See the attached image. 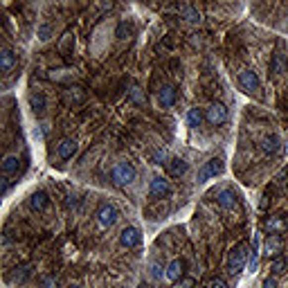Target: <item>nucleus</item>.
<instances>
[{
  "label": "nucleus",
  "instance_id": "nucleus-1",
  "mask_svg": "<svg viewBox=\"0 0 288 288\" xmlns=\"http://www.w3.org/2000/svg\"><path fill=\"white\" fill-rule=\"evenodd\" d=\"M135 178H137V169L126 160L117 162V165L113 167V171H111V180H113V185H115V187H126V185H131Z\"/></svg>",
  "mask_w": 288,
  "mask_h": 288
},
{
  "label": "nucleus",
  "instance_id": "nucleus-2",
  "mask_svg": "<svg viewBox=\"0 0 288 288\" xmlns=\"http://www.w3.org/2000/svg\"><path fill=\"white\" fill-rule=\"evenodd\" d=\"M248 264V243H239L230 250L228 257V273L230 275H239Z\"/></svg>",
  "mask_w": 288,
  "mask_h": 288
},
{
  "label": "nucleus",
  "instance_id": "nucleus-3",
  "mask_svg": "<svg viewBox=\"0 0 288 288\" xmlns=\"http://www.w3.org/2000/svg\"><path fill=\"white\" fill-rule=\"evenodd\" d=\"M239 83H241V88L245 90L248 95H254V97H259L261 95V81H259L257 72L254 70H241L239 72Z\"/></svg>",
  "mask_w": 288,
  "mask_h": 288
},
{
  "label": "nucleus",
  "instance_id": "nucleus-4",
  "mask_svg": "<svg viewBox=\"0 0 288 288\" xmlns=\"http://www.w3.org/2000/svg\"><path fill=\"white\" fill-rule=\"evenodd\" d=\"M223 169H225V165H223V160H221V158H210L205 165L200 167V171H198V182H207L210 178L221 176V173H223Z\"/></svg>",
  "mask_w": 288,
  "mask_h": 288
},
{
  "label": "nucleus",
  "instance_id": "nucleus-5",
  "mask_svg": "<svg viewBox=\"0 0 288 288\" xmlns=\"http://www.w3.org/2000/svg\"><path fill=\"white\" fill-rule=\"evenodd\" d=\"M205 119L212 124V126H221V124L228 122V108L219 102L210 104V106L205 108Z\"/></svg>",
  "mask_w": 288,
  "mask_h": 288
},
{
  "label": "nucleus",
  "instance_id": "nucleus-6",
  "mask_svg": "<svg viewBox=\"0 0 288 288\" xmlns=\"http://www.w3.org/2000/svg\"><path fill=\"white\" fill-rule=\"evenodd\" d=\"M282 250H284V239L282 234H268L264 239V254L268 259H277L282 257Z\"/></svg>",
  "mask_w": 288,
  "mask_h": 288
},
{
  "label": "nucleus",
  "instance_id": "nucleus-7",
  "mask_svg": "<svg viewBox=\"0 0 288 288\" xmlns=\"http://www.w3.org/2000/svg\"><path fill=\"white\" fill-rule=\"evenodd\" d=\"M119 219V212L115 210L113 205H102L97 212V223L102 225V228H113V225L117 223Z\"/></svg>",
  "mask_w": 288,
  "mask_h": 288
},
{
  "label": "nucleus",
  "instance_id": "nucleus-8",
  "mask_svg": "<svg viewBox=\"0 0 288 288\" xmlns=\"http://www.w3.org/2000/svg\"><path fill=\"white\" fill-rule=\"evenodd\" d=\"M142 241V234H140V230L133 228V225H128V228H124L122 232H119V243L124 245V248H137Z\"/></svg>",
  "mask_w": 288,
  "mask_h": 288
},
{
  "label": "nucleus",
  "instance_id": "nucleus-9",
  "mask_svg": "<svg viewBox=\"0 0 288 288\" xmlns=\"http://www.w3.org/2000/svg\"><path fill=\"white\" fill-rule=\"evenodd\" d=\"M216 203H219V207H223V210H234V207L239 205V196H236L234 189L225 187V189H221L219 194H216Z\"/></svg>",
  "mask_w": 288,
  "mask_h": 288
},
{
  "label": "nucleus",
  "instance_id": "nucleus-10",
  "mask_svg": "<svg viewBox=\"0 0 288 288\" xmlns=\"http://www.w3.org/2000/svg\"><path fill=\"white\" fill-rule=\"evenodd\" d=\"M169 191H171V185L167 178L156 176L151 180V187H149V196L151 198H165V196H169Z\"/></svg>",
  "mask_w": 288,
  "mask_h": 288
},
{
  "label": "nucleus",
  "instance_id": "nucleus-11",
  "mask_svg": "<svg viewBox=\"0 0 288 288\" xmlns=\"http://www.w3.org/2000/svg\"><path fill=\"white\" fill-rule=\"evenodd\" d=\"M165 277L173 284H176L178 279H182L185 277V261H182V259H173V261H169L167 268H165Z\"/></svg>",
  "mask_w": 288,
  "mask_h": 288
},
{
  "label": "nucleus",
  "instance_id": "nucleus-12",
  "mask_svg": "<svg viewBox=\"0 0 288 288\" xmlns=\"http://www.w3.org/2000/svg\"><path fill=\"white\" fill-rule=\"evenodd\" d=\"M77 149H79L77 140H72V137H65V140L59 142V147H57V156H59L61 160H70V158L77 153Z\"/></svg>",
  "mask_w": 288,
  "mask_h": 288
},
{
  "label": "nucleus",
  "instance_id": "nucleus-13",
  "mask_svg": "<svg viewBox=\"0 0 288 288\" xmlns=\"http://www.w3.org/2000/svg\"><path fill=\"white\" fill-rule=\"evenodd\" d=\"M27 102H30V108L32 113H34L36 117H41L45 113V108H48V102H45V95L39 93V90H32L30 97H27Z\"/></svg>",
  "mask_w": 288,
  "mask_h": 288
},
{
  "label": "nucleus",
  "instance_id": "nucleus-14",
  "mask_svg": "<svg viewBox=\"0 0 288 288\" xmlns=\"http://www.w3.org/2000/svg\"><path fill=\"white\" fill-rule=\"evenodd\" d=\"M264 228L268 230V234H282V232H286L288 223L284 221V216L275 214V216H268V219L264 221Z\"/></svg>",
  "mask_w": 288,
  "mask_h": 288
},
{
  "label": "nucleus",
  "instance_id": "nucleus-15",
  "mask_svg": "<svg viewBox=\"0 0 288 288\" xmlns=\"http://www.w3.org/2000/svg\"><path fill=\"white\" fill-rule=\"evenodd\" d=\"M187 169H189V165H187L185 158H171V160L167 162V171H169V176H173V178L185 176Z\"/></svg>",
  "mask_w": 288,
  "mask_h": 288
},
{
  "label": "nucleus",
  "instance_id": "nucleus-16",
  "mask_svg": "<svg viewBox=\"0 0 288 288\" xmlns=\"http://www.w3.org/2000/svg\"><path fill=\"white\" fill-rule=\"evenodd\" d=\"M288 68V57L282 52V50H277V52L273 54V61H270V72L275 74V77H279V74H284Z\"/></svg>",
  "mask_w": 288,
  "mask_h": 288
},
{
  "label": "nucleus",
  "instance_id": "nucleus-17",
  "mask_svg": "<svg viewBox=\"0 0 288 288\" xmlns=\"http://www.w3.org/2000/svg\"><path fill=\"white\" fill-rule=\"evenodd\" d=\"M158 99H160L162 108H171L176 104V88L173 86H162L160 93H158Z\"/></svg>",
  "mask_w": 288,
  "mask_h": 288
},
{
  "label": "nucleus",
  "instance_id": "nucleus-18",
  "mask_svg": "<svg viewBox=\"0 0 288 288\" xmlns=\"http://www.w3.org/2000/svg\"><path fill=\"white\" fill-rule=\"evenodd\" d=\"M14 65H16V54L9 48H2L0 50V70L7 74V72H11Z\"/></svg>",
  "mask_w": 288,
  "mask_h": 288
},
{
  "label": "nucleus",
  "instance_id": "nucleus-19",
  "mask_svg": "<svg viewBox=\"0 0 288 288\" xmlns=\"http://www.w3.org/2000/svg\"><path fill=\"white\" fill-rule=\"evenodd\" d=\"M48 205H50V198L45 191H34V194L30 196V207L34 212H43Z\"/></svg>",
  "mask_w": 288,
  "mask_h": 288
},
{
  "label": "nucleus",
  "instance_id": "nucleus-20",
  "mask_svg": "<svg viewBox=\"0 0 288 288\" xmlns=\"http://www.w3.org/2000/svg\"><path fill=\"white\" fill-rule=\"evenodd\" d=\"M63 99L68 104H79V102L86 99V90H83L81 86H70V88L63 93Z\"/></svg>",
  "mask_w": 288,
  "mask_h": 288
},
{
  "label": "nucleus",
  "instance_id": "nucleus-21",
  "mask_svg": "<svg viewBox=\"0 0 288 288\" xmlns=\"http://www.w3.org/2000/svg\"><path fill=\"white\" fill-rule=\"evenodd\" d=\"M178 14H180L187 23H200V11L191 5H178Z\"/></svg>",
  "mask_w": 288,
  "mask_h": 288
},
{
  "label": "nucleus",
  "instance_id": "nucleus-22",
  "mask_svg": "<svg viewBox=\"0 0 288 288\" xmlns=\"http://www.w3.org/2000/svg\"><path fill=\"white\" fill-rule=\"evenodd\" d=\"M18 165H20L18 156H5V160H2L0 169H2V173H5V176L9 178L11 173H16V171H18Z\"/></svg>",
  "mask_w": 288,
  "mask_h": 288
},
{
  "label": "nucleus",
  "instance_id": "nucleus-23",
  "mask_svg": "<svg viewBox=\"0 0 288 288\" xmlns=\"http://www.w3.org/2000/svg\"><path fill=\"white\" fill-rule=\"evenodd\" d=\"M279 137L277 135H266L264 140H261V151L264 153H277L279 151Z\"/></svg>",
  "mask_w": 288,
  "mask_h": 288
},
{
  "label": "nucleus",
  "instance_id": "nucleus-24",
  "mask_svg": "<svg viewBox=\"0 0 288 288\" xmlns=\"http://www.w3.org/2000/svg\"><path fill=\"white\" fill-rule=\"evenodd\" d=\"M30 275H32L30 266H20V268H14V273H11L7 279H9V284H23Z\"/></svg>",
  "mask_w": 288,
  "mask_h": 288
},
{
  "label": "nucleus",
  "instance_id": "nucleus-25",
  "mask_svg": "<svg viewBox=\"0 0 288 288\" xmlns=\"http://www.w3.org/2000/svg\"><path fill=\"white\" fill-rule=\"evenodd\" d=\"M203 119H205V113L200 111V108H189V113H187V124H189L191 128L200 126Z\"/></svg>",
  "mask_w": 288,
  "mask_h": 288
},
{
  "label": "nucleus",
  "instance_id": "nucleus-26",
  "mask_svg": "<svg viewBox=\"0 0 288 288\" xmlns=\"http://www.w3.org/2000/svg\"><path fill=\"white\" fill-rule=\"evenodd\" d=\"M72 48H74V34H72V32H65L63 39L59 41V52L61 54H68Z\"/></svg>",
  "mask_w": 288,
  "mask_h": 288
},
{
  "label": "nucleus",
  "instance_id": "nucleus-27",
  "mask_svg": "<svg viewBox=\"0 0 288 288\" xmlns=\"http://www.w3.org/2000/svg\"><path fill=\"white\" fill-rule=\"evenodd\" d=\"M286 259L284 257H277L273 261V264H270V273H273V277H279V275H284V270H286Z\"/></svg>",
  "mask_w": 288,
  "mask_h": 288
},
{
  "label": "nucleus",
  "instance_id": "nucleus-28",
  "mask_svg": "<svg viewBox=\"0 0 288 288\" xmlns=\"http://www.w3.org/2000/svg\"><path fill=\"white\" fill-rule=\"evenodd\" d=\"M171 158L167 156V151L165 149H158L156 153H153V162H156V165H167V162H169Z\"/></svg>",
  "mask_w": 288,
  "mask_h": 288
},
{
  "label": "nucleus",
  "instance_id": "nucleus-29",
  "mask_svg": "<svg viewBox=\"0 0 288 288\" xmlns=\"http://www.w3.org/2000/svg\"><path fill=\"white\" fill-rule=\"evenodd\" d=\"M173 288H196V279L194 277H182L173 284Z\"/></svg>",
  "mask_w": 288,
  "mask_h": 288
},
{
  "label": "nucleus",
  "instance_id": "nucleus-30",
  "mask_svg": "<svg viewBox=\"0 0 288 288\" xmlns=\"http://www.w3.org/2000/svg\"><path fill=\"white\" fill-rule=\"evenodd\" d=\"M131 99H133V102H135V104H144V102H147L144 93H142V90L137 88V86H133V88H131Z\"/></svg>",
  "mask_w": 288,
  "mask_h": 288
},
{
  "label": "nucleus",
  "instance_id": "nucleus-31",
  "mask_svg": "<svg viewBox=\"0 0 288 288\" xmlns=\"http://www.w3.org/2000/svg\"><path fill=\"white\" fill-rule=\"evenodd\" d=\"M39 39L41 41H50V39H52V27H50V25H41V27H39Z\"/></svg>",
  "mask_w": 288,
  "mask_h": 288
},
{
  "label": "nucleus",
  "instance_id": "nucleus-32",
  "mask_svg": "<svg viewBox=\"0 0 288 288\" xmlns=\"http://www.w3.org/2000/svg\"><path fill=\"white\" fill-rule=\"evenodd\" d=\"M41 288H59V282H57V277H43V282H41Z\"/></svg>",
  "mask_w": 288,
  "mask_h": 288
},
{
  "label": "nucleus",
  "instance_id": "nucleus-33",
  "mask_svg": "<svg viewBox=\"0 0 288 288\" xmlns=\"http://www.w3.org/2000/svg\"><path fill=\"white\" fill-rule=\"evenodd\" d=\"M257 245H259V239H254V243H252V257H250V268H257V257H259Z\"/></svg>",
  "mask_w": 288,
  "mask_h": 288
},
{
  "label": "nucleus",
  "instance_id": "nucleus-34",
  "mask_svg": "<svg viewBox=\"0 0 288 288\" xmlns=\"http://www.w3.org/2000/svg\"><path fill=\"white\" fill-rule=\"evenodd\" d=\"M207 288H228V284L223 282V279H210V282H207Z\"/></svg>",
  "mask_w": 288,
  "mask_h": 288
},
{
  "label": "nucleus",
  "instance_id": "nucleus-35",
  "mask_svg": "<svg viewBox=\"0 0 288 288\" xmlns=\"http://www.w3.org/2000/svg\"><path fill=\"white\" fill-rule=\"evenodd\" d=\"M261 288H277V277H273V275H270V277H266L264 284H261Z\"/></svg>",
  "mask_w": 288,
  "mask_h": 288
},
{
  "label": "nucleus",
  "instance_id": "nucleus-36",
  "mask_svg": "<svg viewBox=\"0 0 288 288\" xmlns=\"http://www.w3.org/2000/svg\"><path fill=\"white\" fill-rule=\"evenodd\" d=\"M128 32H131V30H128V27H126V25H119V27H117V39H126V36H124V34H128Z\"/></svg>",
  "mask_w": 288,
  "mask_h": 288
},
{
  "label": "nucleus",
  "instance_id": "nucleus-37",
  "mask_svg": "<svg viewBox=\"0 0 288 288\" xmlns=\"http://www.w3.org/2000/svg\"><path fill=\"white\" fill-rule=\"evenodd\" d=\"M9 185H11V180H9V178H2V194H7V191H9Z\"/></svg>",
  "mask_w": 288,
  "mask_h": 288
},
{
  "label": "nucleus",
  "instance_id": "nucleus-38",
  "mask_svg": "<svg viewBox=\"0 0 288 288\" xmlns=\"http://www.w3.org/2000/svg\"><path fill=\"white\" fill-rule=\"evenodd\" d=\"M70 288H81V286H77V284H74V286H70Z\"/></svg>",
  "mask_w": 288,
  "mask_h": 288
}]
</instances>
